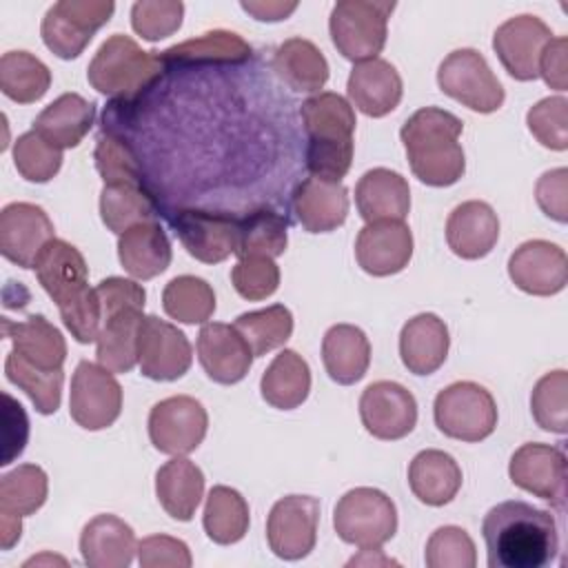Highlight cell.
Here are the masks:
<instances>
[{
    "instance_id": "7c38bea8",
    "label": "cell",
    "mask_w": 568,
    "mask_h": 568,
    "mask_svg": "<svg viewBox=\"0 0 568 568\" xmlns=\"http://www.w3.org/2000/svg\"><path fill=\"white\" fill-rule=\"evenodd\" d=\"M209 428L204 406L189 395H173L158 402L149 413L151 444L166 455H186L195 450Z\"/></svg>"
},
{
    "instance_id": "681fc988",
    "label": "cell",
    "mask_w": 568,
    "mask_h": 568,
    "mask_svg": "<svg viewBox=\"0 0 568 568\" xmlns=\"http://www.w3.org/2000/svg\"><path fill=\"white\" fill-rule=\"evenodd\" d=\"M428 568H475L477 552L470 535L459 526H442L426 541Z\"/></svg>"
},
{
    "instance_id": "836d02e7",
    "label": "cell",
    "mask_w": 568,
    "mask_h": 568,
    "mask_svg": "<svg viewBox=\"0 0 568 568\" xmlns=\"http://www.w3.org/2000/svg\"><path fill=\"white\" fill-rule=\"evenodd\" d=\"M408 486L413 495L428 506H444L462 488V468L444 450L426 448L408 466Z\"/></svg>"
},
{
    "instance_id": "b9f144b4",
    "label": "cell",
    "mask_w": 568,
    "mask_h": 568,
    "mask_svg": "<svg viewBox=\"0 0 568 568\" xmlns=\"http://www.w3.org/2000/svg\"><path fill=\"white\" fill-rule=\"evenodd\" d=\"M162 306L171 320L182 324H206L215 311V293L206 280L180 275L164 286Z\"/></svg>"
},
{
    "instance_id": "7402d4cb",
    "label": "cell",
    "mask_w": 568,
    "mask_h": 568,
    "mask_svg": "<svg viewBox=\"0 0 568 568\" xmlns=\"http://www.w3.org/2000/svg\"><path fill=\"white\" fill-rule=\"evenodd\" d=\"M197 357L213 382L237 384L246 377L255 355L235 326L209 322L197 335Z\"/></svg>"
},
{
    "instance_id": "8d00e7d4",
    "label": "cell",
    "mask_w": 568,
    "mask_h": 568,
    "mask_svg": "<svg viewBox=\"0 0 568 568\" xmlns=\"http://www.w3.org/2000/svg\"><path fill=\"white\" fill-rule=\"evenodd\" d=\"M162 62L169 64H242L251 58L248 42L235 31L215 29L200 38L173 44L160 53Z\"/></svg>"
},
{
    "instance_id": "52a82bcc",
    "label": "cell",
    "mask_w": 568,
    "mask_h": 568,
    "mask_svg": "<svg viewBox=\"0 0 568 568\" xmlns=\"http://www.w3.org/2000/svg\"><path fill=\"white\" fill-rule=\"evenodd\" d=\"M333 526L346 544L362 550L382 548L397 530V508L386 493L359 486L339 497L333 510Z\"/></svg>"
},
{
    "instance_id": "3957f363",
    "label": "cell",
    "mask_w": 568,
    "mask_h": 568,
    "mask_svg": "<svg viewBox=\"0 0 568 568\" xmlns=\"http://www.w3.org/2000/svg\"><path fill=\"white\" fill-rule=\"evenodd\" d=\"M462 120L446 109L424 106L402 126L410 171L428 186H450L466 171L464 149L459 144Z\"/></svg>"
},
{
    "instance_id": "f907efd6",
    "label": "cell",
    "mask_w": 568,
    "mask_h": 568,
    "mask_svg": "<svg viewBox=\"0 0 568 568\" xmlns=\"http://www.w3.org/2000/svg\"><path fill=\"white\" fill-rule=\"evenodd\" d=\"M526 124L539 144L552 151L568 149V100L564 95L544 98L530 106Z\"/></svg>"
},
{
    "instance_id": "f5cc1de1",
    "label": "cell",
    "mask_w": 568,
    "mask_h": 568,
    "mask_svg": "<svg viewBox=\"0 0 568 568\" xmlns=\"http://www.w3.org/2000/svg\"><path fill=\"white\" fill-rule=\"evenodd\" d=\"M93 158H95V169L100 171L104 184H120V182L140 184L142 173L138 166V158L122 138L113 133H102L98 138Z\"/></svg>"
},
{
    "instance_id": "d4e9b609",
    "label": "cell",
    "mask_w": 568,
    "mask_h": 568,
    "mask_svg": "<svg viewBox=\"0 0 568 568\" xmlns=\"http://www.w3.org/2000/svg\"><path fill=\"white\" fill-rule=\"evenodd\" d=\"M351 102L368 118H382L397 109L404 84L397 69L382 58L357 62L346 84Z\"/></svg>"
},
{
    "instance_id": "db71d44e",
    "label": "cell",
    "mask_w": 568,
    "mask_h": 568,
    "mask_svg": "<svg viewBox=\"0 0 568 568\" xmlns=\"http://www.w3.org/2000/svg\"><path fill=\"white\" fill-rule=\"evenodd\" d=\"M231 282L244 300H266L280 286V268L273 262V257H240L231 271Z\"/></svg>"
},
{
    "instance_id": "f35d334b",
    "label": "cell",
    "mask_w": 568,
    "mask_h": 568,
    "mask_svg": "<svg viewBox=\"0 0 568 568\" xmlns=\"http://www.w3.org/2000/svg\"><path fill=\"white\" fill-rule=\"evenodd\" d=\"M100 215L109 231L122 235L135 224L155 222V204L138 182L104 184L100 193Z\"/></svg>"
},
{
    "instance_id": "484cf974",
    "label": "cell",
    "mask_w": 568,
    "mask_h": 568,
    "mask_svg": "<svg viewBox=\"0 0 568 568\" xmlns=\"http://www.w3.org/2000/svg\"><path fill=\"white\" fill-rule=\"evenodd\" d=\"M80 552L91 568H126L138 552L135 532L115 515H98L82 528Z\"/></svg>"
},
{
    "instance_id": "5b68a950",
    "label": "cell",
    "mask_w": 568,
    "mask_h": 568,
    "mask_svg": "<svg viewBox=\"0 0 568 568\" xmlns=\"http://www.w3.org/2000/svg\"><path fill=\"white\" fill-rule=\"evenodd\" d=\"M166 69L158 51H144L133 38L115 33L102 42L93 55L87 78L89 84L120 100H133L146 91Z\"/></svg>"
},
{
    "instance_id": "6da1fadb",
    "label": "cell",
    "mask_w": 568,
    "mask_h": 568,
    "mask_svg": "<svg viewBox=\"0 0 568 568\" xmlns=\"http://www.w3.org/2000/svg\"><path fill=\"white\" fill-rule=\"evenodd\" d=\"M481 535L490 568H544L559 552L555 517L519 499L493 506L481 521Z\"/></svg>"
},
{
    "instance_id": "7bdbcfd3",
    "label": "cell",
    "mask_w": 568,
    "mask_h": 568,
    "mask_svg": "<svg viewBox=\"0 0 568 568\" xmlns=\"http://www.w3.org/2000/svg\"><path fill=\"white\" fill-rule=\"evenodd\" d=\"M4 373L11 384L29 395L36 410L42 415H51L60 408L62 399V382L64 373L60 371H42L24 362L16 351H11L4 359Z\"/></svg>"
},
{
    "instance_id": "ab89813d",
    "label": "cell",
    "mask_w": 568,
    "mask_h": 568,
    "mask_svg": "<svg viewBox=\"0 0 568 568\" xmlns=\"http://www.w3.org/2000/svg\"><path fill=\"white\" fill-rule=\"evenodd\" d=\"M248 504L246 499L229 486H213L204 506V530L209 539L220 546H229L240 541L248 532Z\"/></svg>"
},
{
    "instance_id": "5bb4252c",
    "label": "cell",
    "mask_w": 568,
    "mask_h": 568,
    "mask_svg": "<svg viewBox=\"0 0 568 568\" xmlns=\"http://www.w3.org/2000/svg\"><path fill=\"white\" fill-rule=\"evenodd\" d=\"M193 362L186 335L158 315H144L138 333L140 373L155 382L180 379Z\"/></svg>"
},
{
    "instance_id": "cb8c5ba5",
    "label": "cell",
    "mask_w": 568,
    "mask_h": 568,
    "mask_svg": "<svg viewBox=\"0 0 568 568\" xmlns=\"http://www.w3.org/2000/svg\"><path fill=\"white\" fill-rule=\"evenodd\" d=\"M499 240V220L490 204L468 200L453 209L446 220V242L462 260L488 255Z\"/></svg>"
},
{
    "instance_id": "e575fe53",
    "label": "cell",
    "mask_w": 568,
    "mask_h": 568,
    "mask_svg": "<svg viewBox=\"0 0 568 568\" xmlns=\"http://www.w3.org/2000/svg\"><path fill=\"white\" fill-rule=\"evenodd\" d=\"M155 495L160 506L178 521L193 519L204 495V475L186 457L178 455L155 475Z\"/></svg>"
},
{
    "instance_id": "277c9868",
    "label": "cell",
    "mask_w": 568,
    "mask_h": 568,
    "mask_svg": "<svg viewBox=\"0 0 568 568\" xmlns=\"http://www.w3.org/2000/svg\"><path fill=\"white\" fill-rule=\"evenodd\" d=\"M300 115L308 133L306 169L315 178L339 182L353 162L355 111L346 98L320 91L302 102Z\"/></svg>"
},
{
    "instance_id": "30bf717a",
    "label": "cell",
    "mask_w": 568,
    "mask_h": 568,
    "mask_svg": "<svg viewBox=\"0 0 568 568\" xmlns=\"http://www.w3.org/2000/svg\"><path fill=\"white\" fill-rule=\"evenodd\" d=\"M439 89L477 113H493L504 104V87L486 58L475 49H455L437 69Z\"/></svg>"
},
{
    "instance_id": "d590c367",
    "label": "cell",
    "mask_w": 568,
    "mask_h": 568,
    "mask_svg": "<svg viewBox=\"0 0 568 568\" xmlns=\"http://www.w3.org/2000/svg\"><path fill=\"white\" fill-rule=\"evenodd\" d=\"M273 71L297 93H317L328 80L324 53L304 38H288L275 49Z\"/></svg>"
},
{
    "instance_id": "4fadbf2b",
    "label": "cell",
    "mask_w": 568,
    "mask_h": 568,
    "mask_svg": "<svg viewBox=\"0 0 568 568\" xmlns=\"http://www.w3.org/2000/svg\"><path fill=\"white\" fill-rule=\"evenodd\" d=\"M320 501L308 495H286L277 499L266 519V539L280 559H302L317 541Z\"/></svg>"
},
{
    "instance_id": "ba28073f",
    "label": "cell",
    "mask_w": 568,
    "mask_h": 568,
    "mask_svg": "<svg viewBox=\"0 0 568 568\" xmlns=\"http://www.w3.org/2000/svg\"><path fill=\"white\" fill-rule=\"evenodd\" d=\"M437 428L459 442H481L497 426L493 395L475 382H455L437 393L433 404Z\"/></svg>"
},
{
    "instance_id": "6f0895ef",
    "label": "cell",
    "mask_w": 568,
    "mask_h": 568,
    "mask_svg": "<svg viewBox=\"0 0 568 568\" xmlns=\"http://www.w3.org/2000/svg\"><path fill=\"white\" fill-rule=\"evenodd\" d=\"M4 399V455H2V466L11 464L27 444L29 437V419L20 402H16L9 393H2Z\"/></svg>"
},
{
    "instance_id": "44dd1931",
    "label": "cell",
    "mask_w": 568,
    "mask_h": 568,
    "mask_svg": "<svg viewBox=\"0 0 568 568\" xmlns=\"http://www.w3.org/2000/svg\"><path fill=\"white\" fill-rule=\"evenodd\" d=\"M355 257L362 271L386 277L404 271L413 257V233L402 220L368 222L355 242Z\"/></svg>"
},
{
    "instance_id": "ee69618b",
    "label": "cell",
    "mask_w": 568,
    "mask_h": 568,
    "mask_svg": "<svg viewBox=\"0 0 568 568\" xmlns=\"http://www.w3.org/2000/svg\"><path fill=\"white\" fill-rule=\"evenodd\" d=\"M47 473L36 464H20L0 479V513L33 515L47 501Z\"/></svg>"
},
{
    "instance_id": "8fae6325",
    "label": "cell",
    "mask_w": 568,
    "mask_h": 568,
    "mask_svg": "<svg viewBox=\"0 0 568 568\" xmlns=\"http://www.w3.org/2000/svg\"><path fill=\"white\" fill-rule=\"evenodd\" d=\"M122 410V386L109 368L93 362H80L71 377L69 413L87 430L111 426Z\"/></svg>"
},
{
    "instance_id": "f1b7e54d",
    "label": "cell",
    "mask_w": 568,
    "mask_h": 568,
    "mask_svg": "<svg viewBox=\"0 0 568 568\" xmlns=\"http://www.w3.org/2000/svg\"><path fill=\"white\" fill-rule=\"evenodd\" d=\"M144 308L124 306L102 313L100 333L95 339L98 364L111 373H129L138 364V333L144 320Z\"/></svg>"
},
{
    "instance_id": "8992f818",
    "label": "cell",
    "mask_w": 568,
    "mask_h": 568,
    "mask_svg": "<svg viewBox=\"0 0 568 568\" xmlns=\"http://www.w3.org/2000/svg\"><path fill=\"white\" fill-rule=\"evenodd\" d=\"M395 2L379 0H342L328 18L331 40L335 49L351 62L377 58L386 44L388 18Z\"/></svg>"
},
{
    "instance_id": "9a60e30c",
    "label": "cell",
    "mask_w": 568,
    "mask_h": 568,
    "mask_svg": "<svg viewBox=\"0 0 568 568\" xmlns=\"http://www.w3.org/2000/svg\"><path fill=\"white\" fill-rule=\"evenodd\" d=\"M552 40L550 27L530 13L508 18L493 36V49L504 69L521 82L539 78V60Z\"/></svg>"
},
{
    "instance_id": "ac0fdd59",
    "label": "cell",
    "mask_w": 568,
    "mask_h": 568,
    "mask_svg": "<svg viewBox=\"0 0 568 568\" xmlns=\"http://www.w3.org/2000/svg\"><path fill=\"white\" fill-rule=\"evenodd\" d=\"M55 237L42 206L11 202L0 213V253L20 268H33L42 248Z\"/></svg>"
},
{
    "instance_id": "d6a6232c",
    "label": "cell",
    "mask_w": 568,
    "mask_h": 568,
    "mask_svg": "<svg viewBox=\"0 0 568 568\" xmlns=\"http://www.w3.org/2000/svg\"><path fill=\"white\" fill-rule=\"evenodd\" d=\"M118 257L135 280H151L171 264V242L158 222L135 224L118 240Z\"/></svg>"
},
{
    "instance_id": "4dcf8cb0",
    "label": "cell",
    "mask_w": 568,
    "mask_h": 568,
    "mask_svg": "<svg viewBox=\"0 0 568 568\" xmlns=\"http://www.w3.org/2000/svg\"><path fill=\"white\" fill-rule=\"evenodd\" d=\"M95 122V104L80 93H62L40 111L33 131L58 149L78 146Z\"/></svg>"
},
{
    "instance_id": "603a6c76",
    "label": "cell",
    "mask_w": 568,
    "mask_h": 568,
    "mask_svg": "<svg viewBox=\"0 0 568 568\" xmlns=\"http://www.w3.org/2000/svg\"><path fill=\"white\" fill-rule=\"evenodd\" d=\"M293 213L308 233H328L346 222L348 191L342 182L306 178L293 191Z\"/></svg>"
},
{
    "instance_id": "9f6ffc18",
    "label": "cell",
    "mask_w": 568,
    "mask_h": 568,
    "mask_svg": "<svg viewBox=\"0 0 568 568\" xmlns=\"http://www.w3.org/2000/svg\"><path fill=\"white\" fill-rule=\"evenodd\" d=\"M535 200L548 217L564 224L568 220V171L564 166L546 171L535 184Z\"/></svg>"
},
{
    "instance_id": "6125c7cd",
    "label": "cell",
    "mask_w": 568,
    "mask_h": 568,
    "mask_svg": "<svg viewBox=\"0 0 568 568\" xmlns=\"http://www.w3.org/2000/svg\"><path fill=\"white\" fill-rule=\"evenodd\" d=\"M373 550H375V548H364L359 557H353V559L348 561V566H357V564H366V566H371V564H373V566H375V564H384V566H390V564H397L395 559L384 557V555L373 557Z\"/></svg>"
},
{
    "instance_id": "94428289",
    "label": "cell",
    "mask_w": 568,
    "mask_h": 568,
    "mask_svg": "<svg viewBox=\"0 0 568 568\" xmlns=\"http://www.w3.org/2000/svg\"><path fill=\"white\" fill-rule=\"evenodd\" d=\"M22 532V517L0 513V546L2 550H11Z\"/></svg>"
},
{
    "instance_id": "816d5d0a",
    "label": "cell",
    "mask_w": 568,
    "mask_h": 568,
    "mask_svg": "<svg viewBox=\"0 0 568 568\" xmlns=\"http://www.w3.org/2000/svg\"><path fill=\"white\" fill-rule=\"evenodd\" d=\"M184 4L180 0H142L131 7V27L149 42L173 36L182 27Z\"/></svg>"
},
{
    "instance_id": "11a10c76",
    "label": "cell",
    "mask_w": 568,
    "mask_h": 568,
    "mask_svg": "<svg viewBox=\"0 0 568 568\" xmlns=\"http://www.w3.org/2000/svg\"><path fill=\"white\" fill-rule=\"evenodd\" d=\"M138 561L142 568H189L193 557L182 539L151 535L138 544Z\"/></svg>"
},
{
    "instance_id": "91938a15",
    "label": "cell",
    "mask_w": 568,
    "mask_h": 568,
    "mask_svg": "<svg viewBox=\"0 0 568 568\" xmlns=\"http://www.w3.org/2000/svg\"><path fill=\"white\" fill-rule=\"evenodd\" d=\"M242 9L260 22H280V20H286L297 9V2L248 0V2H242Z\"/></svg>"
},
{
    "instance_id": "f546056e",
    "label": "cell",
    "mask_w": 568,
    "mask_h": 568,
    "mask_svg": "<svg viewBox=\"0 0 568 568\" xmlns=\"http://www.w3.org/2000/svg\"><path fill=\"white\" fill-rule=\"evenodd\" d=\"M2 335L13 342V351L36 368L60 371L67 359L62 333L42 315H29L22 322L2 317Z\"/></svg>"
},
{
    "instance_id": "680465c9",
    "label": "cell",
    "mask_w": 568,
    "mask_h": 568,
    "mask_svg": "<svg viewBox=\"0 0 568 568\" xmlns=\"http://www.w3.org/2000/svg\"><path fill=\"white\" fill-rule=\"evenodd\" d=\"M539 75L550 89H568V40L564 36L552 38L539 60Z\"/></svg>"
},
{
    "instance_id": "d6986e66",
    "label": "cell",
    "mask_w": 568,
    "mask_h": 568,
    "mask_svg": "<svg viewBox=\"0 0 568 568\" xmlns=\"http://www.w3.org/2000/svg\"><path fill=\"white\" fill-rule=\"evenodd\" d=\"M173 226L189 255L204 264H217L237 251L240 220L233 215L184 209Z\"/></svg>"
},
{
    "instance_id": "74e56055",
    "label": "cell",
    "mask_w": 568,
    "mask_h": 568,
    "mask_svg": "<svg viewBox=\"0 0 568 568\" xmlns=\"http://www.w3.org/2000/svg\"><path fill=\"white\" fill-rule=\"evenodd\" d=\"M260 390L266 404L280 410H291L304 404L311 390V368L302 355L291 348L280 351L260 379Z\"/></svg>"
},
{
    "instance_id": "83f0119b",
    "label": "cell",
    "mask_w": 568,
    "mask_h": 568,
    "mask_svg": "<svg viewBox=\"0 0 568 568\" xmlns=\"http://www.w3.org/2000/svg\"><path fill=\"white\" fill-rule=\"evenodd\" d=\"M448 346V328L435 313H419L402 326L399 357L415 375L435 373L446 362Z\"/></svg>"
},
{
    "instance_id": "ffe728a7",
    "label": "cell",
    "mask_w": 568,
    "mask_h": 568,
    "mask_svg": "<svg viewBox=\"0 0 568 568\" xmlns=\"http://www.w3.org/2000/svg\"><path fill=\"white\" fill-rule=\"evenodd\" d=\"M508 275L513 284L528 295H555L564 291L568 282L566 251L546 240H528L510 255Z\"/></svg>"
},
{
    "instance_id": "60d3db41",
    "label": "cell",
    "mask_w": 568,
    "mask_h": 568,
    "mask_svg": "<svg viewBox=\"0 0 568 568\" xmlns=\"http://www.w3.org/2000/svg\"><path fill=\"white\" fill-rule=\"evenodd\" d=\"M49 87V67L29 51H7L0 58V89L9 100L18 104H31L40 100Z\"/></svg>"
},
{
    "instance_id": "2e32d148",
    "label": "cell",
    "mask_w": 568,
    "mask_h": 568,
    "mask_svg": "<svg viewBox=\"0 0 568 568\" xmlns=\"http://www.w3.org/2000/svg\"><path fill=\"white\" fill-rule=\"evenodd\" d=\"M508 475L515 486L550 501L564 510L566 501V455L561 448L539 442H528L515 450L508 464Z\"/></svg>"
},
{
    "instance_id": "e0dca14e",
    "label": "cell",
    "mask_w": 568,
    "mask_h": 568,
    "mask_svg": "<svg viewBox=\"0 0 568 568\" xmlns=\"http://www.w3.org/2000/svg\"><path fill=\"white\" fill-rule=\"evenodd\" d=\"M359 417L373 437L386 442L402 439L417 424V402L397 382H373L359 397Z\"/></svg>"
},
{
    "instance_id": "7dc6e473",
    "label": "cell",
    "mask_w": 568,
    "mask_h": 568,
    "mask_svg": "<svg viewBox=\"0 0 568 568\" xmlns=\"http://www.w3.org/2000/svg\"><path fill=\"white\" fill-rule=\"evenodd\" d=\"M530 413L535 422L550 433L564 435L568 430V373L550 371L532 388Z\"/></svg>"
},
{
    "instance_id": "4316f807",
    "label": "cell",
    "mask_w": 568,
    "mask_h": 568,
    "mask_svg": "<svg viewBox=\"0 0 568 568\" xmlns=\"http://www.w3.org/2000/svg\"><path fill=\"white\" fill-rule=\"evenodd\" d=\"M355 204L362 220H402L410 211V189L408 182L390 169L377 166L366 171L355 186Z\"/></svg>"
},
{
    "instance_id": "bcb514c9",
    "label": "cell",
    "mask_w": 568,
    "mask_h": 568,
    "mask_svg": "<svg viewBox=\"0 0 568 568\" xmlns=\"http://www.w3.org/2000/svg\"><path fill=\"white\" fill-rule=\"evenodd\" d=\"M288 224L271 209H257L248 217L240 220L237 257H277L286 251Z\"/></svg>"
},
{
    "instance_id": "7a4b0ae2",
    "label": "cell",
    "mask_w": 568,
    "mask_h": 568,
    "mask_svg": "<svg viewBox=\"0 0 568 568\" xmlns=\"http://www.w3.org/2000/svg\"><path fill=\"white\" fill-rule=\"evenodd\" d=\"M33 268L75 342H95L102 311L95 288L89 286V271L82 253L73 244L53 237L38 255Z\"/></svg>"
},
{
    "instance_id": "f6af8a7d",
    "label": "cell",
    "mask_w": 568,
    "mask_h": 568,
    "mask_svg": "<svg viewBox=\"0 0 568 568\" xmlns=\"http://www.w3.org/2000/svg\"><path fill=\"white\" fill-rule=\"evenodd\" d=\"M233 326L246 339L255 357L284 346L293 333V315L284 304H273L260 311L242 313Z\"/></svg>"
},
{
    "instance_id": "1f68e13d",
    "label": "cell",
    "mask_w": 568,
    "mask_h": 568,
    "mask_svg": "<svg viewBox=\"0 0 568 568\" xmlns=\"http://www.w3.org/2000/svg\"><path fill=\"white\" fill-rule=\"evenodd\" d=\"M322 362L328 377L342 386L359 382L371 364V342L353 324H335L324 333Z\"/></svg>"
},
{
    "instance_id": "c3c4849f",
    "label": "cell",
    "mask_w": 568,
    "mask_h": 568,
    "mask_svg": "<svg viewBox=\"0 0 568 568\" xmlns=\"http://www.w3.org/2000/svg\"><path fill=\"white\" fill-rule=\"evenodd\" d=\"M13 164L18 173L29 180L44 184L49 182L62 166V149L47 142L33 129L22 133L13 144Z\"/></svg>"
},
{
    "instance_id": "9c48e42d",
    "label": "cell",
    "mask_w": 568,
    "mask_h": 568,
    "mask_svg": "<svg viewBox=\"0 0 568 568\" xmlns=\"http://www.w3.org/2000/svg\"><path fill=\"white\" fill-rule=\"evenodd\" d=\"M115 11L111 0H60L42 18V42L62 60L78 58Z\"/></svg>"
}]
</instances>
